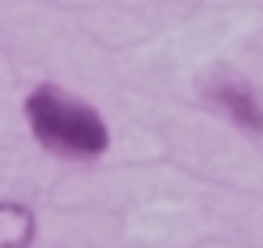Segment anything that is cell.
Listing matches in <instances>:
<instances>
[{"label": "cell", "instance_id": "cell-1", "mask_svg": "<svg viewBox=\"0 0 263 248\" xmlns=\"http://www.w3.org/2000/svg\"><path fill=\"white\" fill-rule=\"evenodd\" d=\"M26 124L48 153L70 161H95L110 150V128L95 106L41 84L26 95Z\"/></svg>", "mask_w": 263, "mask_h": 248}, {"label": "cell", "instance_id": "cell-2", "mask_svg": "<svg viewBox=\"0 0 263 248\" xmlns=\"http://www.w3.org/2000/svg\"><path fill=\"white\" fill-rule=\"evenodd\" d=\"M209 99L230 120H234L238 128L252 132V135H263V106H259V99L252 95L245 84H238V80H216L209 88Z\"/></svg>", "mask_w": 263, "mask_h": 248}, {"label": "cell", "instance_id": "cell-3", "mask_svg": "<svg viewBox=\"0 0 263 248\" xmlns=\"http://www.w3.org/2000/svg\"><path fill=\"white\" fill-rule=\"evenodd\" d=\"M37 241V215L22 201H0V248H29Z\"/></svg>", "mask_w": 263, "mask_h": 248}]
</instances>
